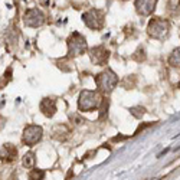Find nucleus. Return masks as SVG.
<instances>
[{"mask_svg": "<svg viewBox=\"0 0 180 180\" xmlns=\"http://www.w3.org/2000/svg\"><path fill=\"white\" fill-rule=\"evenodd\" d=\"M104 98L101 97L100 91L92 90H84L81 91L78 97V108L79 111H94L101 107Z\"/></svg>", "mask_w": 180, "mask_h": 180, "instance_id": "f257e3e1", "label": "nucleus"}, {"mask_svg": "<svg viewBox=\"0 0 180 180\" xmlns=\"http://www.w3.org/2000/svg\"><path fill=\"white\" fill-rule=\"evenodd\" d=\"M95 84H97V88L100 92L102 94H111L114 91V88L117 87L118 84V77L117 74L114 72L113 69H105L100 72L97 77H95Z\"/></svg>", "mask_w": 180, "mask_h": 180, "instance_id": "f03ea898", "label": "nucleus"}, {"mask_svg": "<svg viewBox=\"0 0 180 180\" xmlns=\"http://www.w3.org/2000/svg\"><path fill=\"white\" fill-rule=\"evenodd\" d=\"M170 32V23L169 20L163 19V17H153L148 26H147V33L153 39H164L167 38Z\"/></svg>", "mask_w": 180, "mask_h": 180, "instance_id": "7ed1b4c3", "label": "nucleus"}, {"mask_svg": "<svg viewBox=\"0 0 180 180\" xmlns=\"http://www.w3.org/2000/svg\"><path fill=\"white\" fill-rule=\"evenodd\" d=\"M68 53L69 56H79L84 55L88 49V43L87 39L78 32H74L68 38Z\"/></svg>", "mask_w": 180, "mask_h": 180, "instance_id": "20e7f679", "label": "nucleus"}, {"mask_svg": "<svg viewBox=\"0 0 180 180\" xmlns=\"http://www.w3.org/2000/svg\"><path fill=\"white\" fill-rule=\"evenodd\" d=\"M42 135H43V128L40 125H36V124H29L25 127L23 130V135H22V141L25 146H35L38 144L40 140H42Z\"/></svg>", "mask_w": 180, "mask_h": 180, "instance_id": "39448f33", "label": "nucleus"}, {"mask_svg": "<svg viewBox=\"0 0 180 180\" xmlns=\"http://www.w3.org/2000/svg\"><path fill=\"white\" fill-rule=\"evenodd\" d=\"M104 19H105L104 12L98 9H92L82 14V20L90 29H101L104 26Z\"/></svg>", "mask_w": 180, "mask_h": 180, "instance_id": "423d86ee", "label": "nucleus"}, {"mask_svg": "<svg viewBox=\"0 0 180 180\" xmlns=\"http://www.w3.org/2000/svg\"><path fill=\"white\" fill-rule=\"evenodd\" d=\"M23 22L29 27H39L45 22V16H43L42 12L38 10V9H27L26 13H25Z\"/></svg>", "mask_w": 180, "mask_h": 180, "instance_id": "0eeeda50", "label": "nucleus"}, {"mask_svg": "<svg viewBox=\"0 0 180 180\" xmlns=\"http://www.w3.org/2000/svg\"><path fill=\"white\" fill-rule=\"evenodd\" d=\"M90 58L94 65H105L110 58V52L102 45L95 46V48L90 49Z\"/></svg>", "mask_w": 180, "mask_h": 180, "instance_id": "6e6552de", "label": "nucleus"}, {"mask_svg": "<svg viewBox=\"0 0 180 180\" xmlns=\"http://www.w3.org/2000/svg\"><path fill=\"white\" fill-rule=\"evenodd\" d=\"M156 4H157V0H135L134 1L135 10L141 16L151 14L156 9Z\"/></svg>", "mask_w": 180, "mask_h": 180, "instance_id": "1a4fd4ad", "label": "nucleus"}, {"mask_svg": "<svg viewBox=\"0 0 180 180\" xmlns=\"http://www.w3.org/2000/svg\"><path fill=\"white\" fill-rule=\"evenodd\" d=\"M39 108H40V111L45 117L52 118L56 114V101L53 98H43L39 104Z\"/></svg>", "mask_w": 180, "mask_h": 180, "instance_id": "9d476101", "label": "nucleus"}, {"mask_svg": "<svg viewBox=\"0 0 180 180\" xmlns=\"http://www.w3.org/2000/svg\"><path fill=\"white\" fill-rule=\"evenodd\" d=\"M17 157V150L12 144H3L1 147V160L6 163H12Z\"/></svg>", "mask_w": 180, "mask_h": 180, "instance_id": "9b49d317", "label": "nucleus"}, {"mask_svg": "<svg viewBox=\"0 0 180 180\" xmlns=\"http://www.w3.org/2000/svg\"><path fill=\"white\" fill-rule=\"evenodd\" d=\"M170 67L173 68H180V46L173 49V52L169 55V59H167Z\"/></svg>", "mask_w": 180, "mask_h": 180, "instance_id": "f8f14e48", "label": "nucleus"}, {"mask_svg": "<svg viewBox=\"0 0 180 180\" xmlns=\"http://www.w3.org/2000/svg\"><path fill=\"white\" fill-rule=\"evenodd\" d=\"M22 163L23 166L26 169H35V164H36V157H35V153L33 151H29L26 153L22 158Z\"/></svg>", "mask_w": 180, "mask_h": 180, "instance_id": "ddd939ff", "label": "nucleus"}, {"mask_svg": "<svg viewBox=\"0 0 180 180\" xmlns=\"http://www.w3.org/2000/svg\"><path fill=\"white\" fill-rule=\"evenodd\" d=\"M45 179V170L42 169H32L29 173V180H43Z\"/></svg>", "mask_w": 180, "mask_h": 180, "instance_id": "4468645a", "label": "nucleus"}, {"mask_svg": "<svg viewBox=\"0 0 180 180\" xmlns=\"http://www.w3.org/2000/svg\"><path fill=\"white\" fill-rule=\"evenodd\" d=\"M128 111H130V114H131L133 117H135V118H141V117L146 114V110H144L143 107H140V105H138V107H131Z\"/></svg>", "mask_w": 180, "mask_h": 180, "instance_id": "2eb2a0df", "label": "nucleus"}, {"mask_svg": "<svg viewBox=\"0 0 180 180\" xmlns=\"http://www.w3.org/2000/svg\"><path fill=\"white\" fill-rule=\"evenodd\" d=\"M107 110H108V100H104L101 104V107H100V111H101V113H100V117H101V118L105 115Z\"/></svg>", "mask_w": 180, "mask_h": 180, "instance_id": "dca6fc26", "label": "nucleus"}, {"mask_svg": "<svg viewBox=\"0 0 180 180\" xmlns=\"http://www.w3.org/2000/svg\"><path fill=\"white\" fill-rule=\"evenodd\" d=\"M177 7H180V0H169V10L174 12Z\"/></svg>", "mask_w": 180, "mask_h": 180, "instance_id": "f3484780", "label": "nucleus"}, {"mask_svg": "<svg viewBox=\"0 0 180 180\" xmlns=\"http://www.w3.org/2000/svg\"><path fill=\"white\" fill-rule=\"evenodd\" d=\"M153 124H154V123H147V124H143V125H140V127H138V128L135 130V133H134V134H138L140 131H143V130H144V128H147V127H151Z\"/></svg>", "mask_w": 180, "mask_h": 180, "instance_id": "a211bd4d", "label": "nucleus"}, {"mask_svg": "<svg viewBox=\"0 0 180 180\" xmlns=\"http://www.w3.org/2000/svg\"><path fill=\"white\" fill-rule=\"evenodd\" d=\"M177 88H179V90H180V81H179V82H177Z\"/></svg>", "mask_w": 180, "mask_h": 180, "instance_id": "6ab92c4d", "label": "nucleus"}, {"mask_svg": "<svg viewBox=\"0 0 180 180\" xmlns=\"http://www.w3.org/2000/svg\"><path fill=\"white\" fill-rule=\"evenodd\" d=\"M179 35H180V32H179Z\"/></svg>", "mask_w": 180, "mask_h": 180, "instance_id": "aec40b11", "label": "nucleus"}]
</instances>
